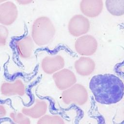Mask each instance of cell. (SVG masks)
I'll use <instances>...</instances> for the list:
<instances>
[{
	"instance_id": "cell-1",
	"label": "cell",
	"mask_w": 124,
	"mask_h": 124,
	"mask_svg": "<svg viewBox=\"0 0 124 124\" xmlns=\"http://www.w3.org/2000/svg\"><path fill=\"white\" fill-rule=\"evenodd\" d=\"M89 88L95 101L102 104H116L124 96V83L113 74L94 75L90 80Z\"/></svg>"
},
{
	"instance_id": "cell-2",
	"label": "cell",
	"mask_w": 124,
	"mask_h": 124,
	"mask_svg": "<svg viewBox=\"0 0 124 124\" xmlns=\"http://www.w3.org/2000/svg\"><path fill=\"white\" fill-rule=\"evenodd\" d=\"M55 32V26L50 19L46 16H41L33 22L31 37L36 45L44 46L51 42Z\"/></svg>"
},
{
	"instance_id": "cell-3",
	"label": "cell",
	"mask_w": 124,
	"mask_h": 124,
	"mask_svg": "<svg viewBox=\"0 0 124 124\" xmlns=\"http://www.w3.org/2000/svg\"><path fill=\"white\" fill-rule=\"evenodd\" d=\"M88 93L86 88L81 84L75 83L63 91L62 99L66 105L82 106L88 100Z\"/></svg>"
},
{
	"instance_id": "cell-4",
	"label": "cell",
	"mask_w": 124,
	"mask_h": 124,
	"mask_svg": "<svg viewBox=\"0 0 124 124\" xmlns=\"http://www.w3.org/2000/svg\"><path fill=\"white\" fill-rule=\"evenodd\" d=\"M98 48V42L94 37L90 34L79 36L75 43L76 52L82 56H89L94 54Z\"/></svg>"
},
{
	"instance_id": "cell-5",
	"label": "cell",
	"mask_w": 124,
	"mask_h": 124,
	"mask_svg": "<svg viewBox=\"0 0 124 124\" xmlns=\"http://www.w3.org/2000/svg\"><path fill=\"white\" fill-rule=\"evenodd\" d=\"M90 28V23L88 18L81 14L73 16L68 24L69 33L74 37H79L86 34Z\"/></svg>"
},
{
	"instance_id": "cell-6",
	"label": "cell",
	"mask_w": 124,
	"mask_h": 124,
	"mask_svg": "<svg viewBox=\"0 0 124 124\" xmlns=\"http://www.w3.org/2000/svg\"><path fill=\"white\" fill-rule=\"evenodd\" d=\"M27 87L23 81L16 78L11 81L3 82L0 86V93L5 97L23 96L26 93Z\"/></svg>"
},
{
	"instance_id": "cell-7",
	"label": "cell",
	"mask_w": 124,
	"mask_h": 124,
	"mask_svg": "<svg viewBox=\"0 0 124 124\" xmlns=\"http://www.w3.org/2000/svg\"><path fill=\"white\" fill-rule=\"evenodd\" d=\"M52 78L55 86L62 91L70 88L77 82L75 74L71 70L66 68H62L54 73Z\"/></svg>"
},
{
	"instance_id": "cell-8",
	"label": "cell",
	"mask_w": 124,
	"mask_h": 124,
	"mask_svg": "<svg viewBox=\"0 0 124 124\" xmlns=\"http://www.w3.org/2000/svg\"><path fill=\"white\" fill-rule=\"evenodd\" d=\"M18 15V9L14 2L8 0L0 4V24L5 26L11 25Z\"/></svg>"
},
{
	"instance_id": "cell-9",
	"label": "cell",
	"mask_w": 124,
	"mask_h": 124,
	"mask_svg": "<svg viewBox=\"0 0 124 124\" xmlns=\"http://www.w3.org/2000/svg\"><path fill=\"white\" fill-rule=\"evenodd\" d=\"M14 46L20 58L28 59L32 55L34 43L31 36H25L16 39L14 42Z\"/></svg>"
},
{
	"instance_id": "cell-10",
	"label": "cell",
	"mask_w": 124,
	"mask_h": 124,
	"mask_svg": "<svg viewBox=\"0 0 124 124\" xmlns=\"http://www.w3.org/2000/svg\"><path fill=\"white\" fill-rule=\"evenodd\" d=\"M65 61L60 55L46 56L42 60L41 66L42 70L47 74H53L63 68Z\"/></svg>"
},
{
	"instance_id": "cell-11",
	"label": "cell",
	"mask_w": 124,
	"mask_h": 124,
	"mask_svg": "<svg viewBox=\"0 0 124 124\" xmlns=\"http://www.w3.org/2000/svg\"><path fill=\"white\" fill-rule=\"evenodd\" d=\"M47 106V103L45 100L36 99L31 105L23 107L21 112L30 118L39 119L46 114Z\"/></svg>"
},
{
	"instance_id": "cell-12",
	"label": "cell",
	"mask_w": 124,
	"mask_h": 124,
	"mask_svg": "<svg viewBox=\"0 0 124 124\" xmlns=\"http://www.w3.org/2000/svg\"><path fill=\"white\" fill-rule=\"evenodd\" d=\"M103 5L102 0H81L79 8L85 16L93 18L101 13Z\"/></svg>"
},
{
	"instance_id": "cell-13",
	"label": "cell",
	"mask_w": 124,
	"mask_h": 124,
	"mask_svg": "<svg viewBox=\"0 0 124 124\" xmlns=\"http://www.w3.org/2000/svg\"><path fill=\"white\" fill-rule=\"evenodd\" d=\"M76 72L82 76H88L92 74L95 68L94 61L88 56H82L74 63Z\"/></svg>"
},
{
	"instance_id": "cell-14",
	"label": "cell",
	"mask_w": 124,
	"mask_h": 124,
	"mask_svg": "<svg viewBox=\"0 0 124 124\" xmlns=\"http://www.w3.org/2000/svg\"><path fill=\"white\" fill-rule=\"evenodd\" d=\"M105 6L112 16H120L124 14V0H106Z\"/></svg>"
},
{
	"instance_id": "cell-15",
	"label": "cell",
	"mask_w": 124,
	"mask_h": 124,
	"mask_svg": "<svg viewBox=\"0 0 124 124\" xmlns=\"http://www.w3.org/2000/svg\"><path fill=\"white\" fill-rule=\"evenodd\" d=\"M9 118L10 124H31L30 118L21 112H11Z\"/></svg>"
},
{
	"instance_id": "cell-16",
	"label": "cell",
	"mask_w": 124,
	"mask_h": 124,
	"mask_svg": "<svg viewBox=\"0 0 124 124\" xmlns=\"http://www.w3.org/2000/svg\"><path fill=\"white\" fill-rule=\"evenodd\" d=\"M36 124H65V122L58 115L45 114L38 119Z\"/></svg>"
},
{
	"instance_id": "cell-17",
	"label": "cell",
	"mask_w": 124,
	"mask_h": 124,
	"mask_svg": "<svg viewBox=\"0 0 124 124\" xmlns=\"http://www.w3.org/2000/svg\"><path fill=\"white\" fill-rule=\"evenodd\" d=\"M9 36V31L7 27L0 24V47L4 46L7 43Z\"/></svg>"
},
{
	"instance_id": "cell-18",
	"label": "cell",
	"mask_w": 124,
	"mask_h": 124,
	"mask_svg": "<svg viewBox=\"0 0 124 124\" xmlns=\"http://www.w3.org/2000/svg\"><path fill=\"white\" fill-rule=\"evenodd\" d=\"M7 109L5 106L0 103V120L6 116L7 114Z\"/></svg>"
},
{
	"instance_id": "cell-19",
	"label": "cell",
	"mask_w": 124,
	"mask_h": 124,
	"mask_svg": "<svg viewBox=\"0 0 124 124\" xmlns=\"http://www.w3.org/2000/svg\"><path fill=\"white\" fill-rule=\"evenodd\" d=\"M16 1L20 5H25L31 3L34 0H16Z\"/></svg>"
},
{
	"instance_id": "cell-20",
	"label": "cell",
	"mask_w": 124,
	"mask_h": 124,
	"mask_svg": "<svg viewBox=\"0 0 124 124\" xmlns=\"http://www.w3.org/2000/svg\"><path fill=\"white\" fill-rule=\"evenodd\" d=\"M8 0H0V4L3 3V2H4L8 1Z\"/></svg>"
}]
</instances>
